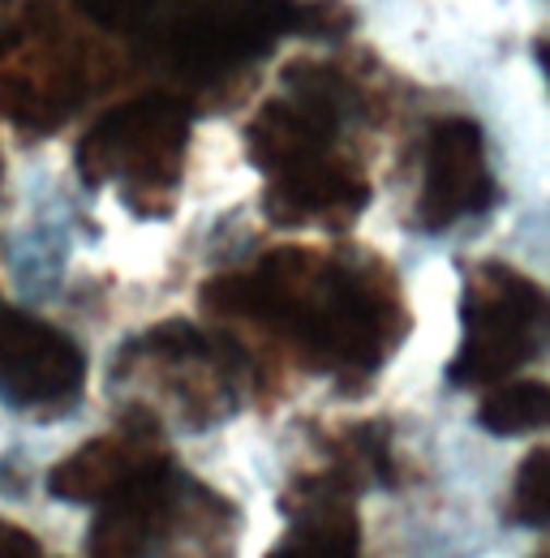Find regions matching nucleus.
<instances>
[{"mask_svg": "<svg viewBox=\"0 0 550 558\" xmlns=\"http://www.w3.org/2000/svg\"><path fill=\"white\" fill-rule=\"evenodd\" d=\"M465 340L447 369L461 387H486L512 369H521L547 336V296L534 279L507 267H486L465 288Z\"/></svg>", "mask_w": 550, "mask_h": 558, "instance_id": "1", "label": "nucleus"}, {"mask_svg": "<svg viewBox=\"0 0 550 558\" xmlns=\"http://www.w3.org/2000/svg\"><path fill=\"white\" fill-rule=\"evenodd\" d=\"M186 146V117L168 99H142L104 117L77 150V168L91 185L99 181H142L168 185L177 177Z\"/></svg>", "mask_w": 550, "mask_h": 558, "instance_id": "2", "label": "nucleus"}, {"mask_svg": "<svg viewBox=\"0 0 550 558\" xmlns=\"http://www.w3.org/2000/svg\"><path fill=\"white\" fill-rule=\"evenodd\" d=\"M288 22L292 9L284 0H181L164 31V48L172 65L215 73L263 52Z\"/></svg>", "mask_w": 550, "mask_h": 558, "instance_id": "3", "label": "nucleus"}, {"mask_svg": "<svg viewBox=\"0 0 550 558\" xmlns=\"http://www.w3.org/2000/svg\"><path fill=\"white\" fill-rule=\"evenodd\" d=\"M86 361L65 331L0 305V400L9 409L52 413L77 400Z\"/></svg>", "mask_w": 550, "mask_h": 558, "instance_id": "4", "label": "nucleus"}, {"mask_svg": "<svg viewBox=\"0 0 550 558\" xmlns=\"http://www.w3.org/2000/svg\"><path fill=\"white\" fill-rule=\"evenodd\" d=\"M494 203V181L486 168V142L469 121H443L426 150L421 223L447 228L465 215H481Z\"/></svg>", "mask_w": 550, "mask_h": 558, "instance_id": "5", "label": "nucleus"}, {"mask_svg": "<svg viewBox=\"0 0 550 558\" xmlns=\"http://www.w3.org/2000/svg\"><path fill=\"white\" fill-rule=\"evenodd\" d=\"M361 198H366V190L352 172H344L332 159H310V163L275 172L272 190H267V210H272V219H306V215H323V210H348Z\"/></svg>", "mask_w": 550, "mask_h": 558, "instance_id": "6", "label": "nucleus"}, {"mask_svg": "<svg viewBox=\"0 0 550 558\" xmlns=\"http://www.w3.org/2000/svg\"><path fill=\"white\" fill-rule=\"evenodd\" d=\"M151 460H142L134 447L125 442H86L77 456H69L65 464L52 469L48 486L57 498H69V502H104L112 498L125 482H134L138 473L146 469Z\"/></svg>", "mask_w": 550, "mask_h": 558, "instance_id": "7", "label": "nucleus"}, {"mask_svg": "<svg viewBox=\"0 0 550 558\" xmlns=\"http://www.w3.org/2000/svg\"><path fill=\"white\" fill-rule=\"evenodd\" d=\"M267 558H361L352 515L344 511L340 498L314 502Z\"/></svg>", "mask_w": 550, "mask_h": 558, "instance_id": "8", "label": "nucleus"}, {"mask_svg": "<svg viewBox=\"0 0 550 558\" xmlns=\"http://www.w3.org/2000/svg\"><path fill=\"white\" fill-rule=\"evenodd\" d=\"M550 413V396L542 383H512V387H499L486 404H481L478 421L490 434H529V429H542Z\"/></svg>", "mask_w": 550, "mask_h": 558, "instance_id": "9", "label": "nucleus"}, {"mask_svg": "<svg viewBox=\"0 0 550 558\" xmlns=\"http://www.w3.org/2000/svg\"><path fill=\"white\" fill-rule=\"evenodd\" d=\"M550 515V451H534L525 460V469L516 473V489H512V520L542 529Z\"/></svg>", "mask_w": 550, "mask_h": 558, "instance_id": "10", "label": "nucleus"}, {"mask_svg": "<svg viewBox=\"0 0 550 558\" xmlns=\"http://www.w3.org/2000/svg\"><path fill=\"white\" fill-rule=\"evenodd\" d=\"M82 4H86L99 22H108V26H125V22L146 17L155 0H82Z\"/></svg>", "mask_w": 550, "mask_h": 558, "instance_id": "11", "label": "nucleus"}, {"mask_svg": "<svg viewBox=\"0 0 550 558\" xmlns=\"http://www.w3.org/2000/svg\"><path fill=\"white\" fill-rule=\"evenodd\" d=\"M0 558H44L39 542L22 529H13L9 520H0Z\"/></svg>", "mask_w": 550, "mask_h": 558, "instance_id": "12", "label": "nucleus"}]
</instances>
